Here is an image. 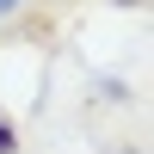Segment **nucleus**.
Segmentation results:
<instances>
[{"label":"nucleus","instance_id":"nucleus-2","mask_svg":"<svg viewBox=\"0 0 154 154\" xmlns=\"http://www.w3.org/2000/svg\"><path fill=\"white\" fill-rule=\"evenodd\" d=\"M12 6H25V0H0V12H12Z\"/></svg>","mask_w":154,"mask_h":154},{"label":"nucleus","instance_id":"nucleus-1","mask_svg":"<svg viewBox=\"0 0 154 154\" xmlns=\"http://www.w3.org/2000/svg\"><path fill=\"white\" fill-rule=\"evenodd\" d=\"M12 148H19V130H12L6 117H0V154H12Z\"/></svg>","mask_w":154,"mask_h":154}]
</instances>
